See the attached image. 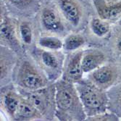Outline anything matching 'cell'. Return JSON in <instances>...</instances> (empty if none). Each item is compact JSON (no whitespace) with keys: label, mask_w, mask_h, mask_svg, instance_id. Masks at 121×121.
Wrapping results in <instances>:
<instances>
[{"label":"cell","mask_w":121,"mask_h":121,"mask_svg":"<svg viewBox=\"0 0 121 121\" xmlns=\"http://www.w3.org/2000/svg\"><path fill=\"white\" fill-rule=\"evenodd\" d=\"M41 120H43V117L39 109L33 104L28 98L23 95L13 120L29 121Z\"/></svg>","instance_id":"obj_14"},{"label":"cell","mask_w":121,"mask_h":121,"mask_svg":"<svg viewBox=\"0 0 121 121\" xmlns=\"http://www.w3.org/2000/svg\"><path fill=\"white\" fill-rule=\"evenodd\" d=\"M18 34L20 41L25 45H30L33 41V30L28 22H22L18 26Z\"/></svg>","instance_id":"obj_20"},{"label":"cell","mask_w":121,"mask_h":121,"mask_svg":"<svg viewBox=\"0 0 121 121\" xmlns=\"http://www.w3.org/2000/svg\"><path fill=\"white\" fill-rule=\"evenodd\" d=\"M31 54L50 82L57 81L62 76L65 56L60 50L34 47L31 49Z\"/></svg>","instance_id":"obj_4"},{"label":"cell","mask_w":121,"mask_h":121,"mask_svg":"<svg viewBox=\"0 0 121 121\" xmlns=\"http://www.w3.org/2000/svg\"><path fill=\"white\" fill-rule=\"evenodd\" d=\"M61 12L68 23L73 27H78L82 19V9L77 0H57Z\"/></svg>","instance_id":"obj_10"},{"label":"cell","mask_w":121,"mask_h":121,"mask_svg":"<svg viewBox=\"0 0 121 121\" xmlns=\"http://www.w3.org/2000/svg\"><path fill=\"white\" fill-rule=\"evenodd\" d=\"M120 120H121V117H120Z\"/></svg>","instance_id":"obj_25"},{"label":"cell","mask_w":121,"mask_h":121,"mask_svg":"<svg viewBox=\"0 0 121 121\" xmlns=\"http://www.w3.org/2000/svg\"><path fill=\"white\" fill-rule=\"evenodd\" d=\"M18 54L7 47L1 46V57H0V73H1V84L4 83V80L9 78L15 68L18 62Z\"/></svg>","instance_id":"obj_12"},{"label":"cell","mask_w":121,"mask_h":121,"mask_svg":"<svg viewBox=\"0 0 121 121\" xmlns=\"http://www.w3.org/2000/svg\"><path fill=\"white\" fill-rule=\"evenodd\" d=\"M20 40L13 20L1 13V46L7 47L20 54L23 50Z\"/></svg>","instance_id":"obj_8"},{"label":"cell","mask_w":121,"mask_h":121,"mask_svg":"<svg viewBox=\"0 0 121 121\" xmlns=\"http://www.w3.org/2000/svg\"><path fill=\"white\" fill-rule=\"evenodd\" d=\"M118 78V68L112 64H104L88 75V79L106 91L117 83Z\"/></svg>","instance_id":"obj_6"},{"label":"cell","mask_w":121,"mask_h":121,"mask_svg":"<svg viewBox=\"0 0 121 121\" xmlns=\"http://www.w3.org/2000/svg\"><path fill=\"white\" fill-rule=\"evenodd\" d=\"M14 69L13 78L18 89L26 91L38 90L50 84L47 76L42 70L27 60L17 63Z\"/></svg>","instance_id":"obj_3"},{"label":"cell","mask_w":121,"mask_h":121,"mask_svg":"<svg viewBox=\"0 0 121 121\" xmlns=\"http://www.w3.org/2000/svg\"><path fill=\"white\" fill-rule=\"evenodd\" d=\"M109 97L108 110L121 117V81L114 85L107 91Z\"/></svg>","instance_id":"obj_16"},{"label":"cell","mask_w":121,"mask_h":121,"mask_svg":"<svg viewBox=\"0 0 121 121\" xmlns=\"http://www.w3.org/2000/svg\"><path fill=\"white\" fill-rule=\"evenodd\" d=\"M12 5L20 9L34 8L37 4L36 0H7Z\"/></svg>","instance_id":"obj_22"},{"label":"cell","mask_w":121,"mask_h":121,"mask_svg":"<svg viewBox=\"0 0 121 121\" xmlns=\"http://www.w3.org/2000/svg\"><path fill=\"white\" fill-rule=\"evenodd\" d=\"M112 48L117 54L121 55V27L113 35Z\"/></svg>","instance_id":"obj_23"},{"label":"cell","mask_w":121,"mask_h":121,"mask_svg":"<svg viewBox=\"0 0 121 121\" xmlns=\"http://www.w3.org/2000/svg\"><path fill=\"white\" fill-rule=\"evenodd\" d=\"M85 43L84 37L79 34H71L65 37L63 41L64 51L71 53L79 50Z\"/></svg>","instance_id":"obj_17"},{"label":"cell","mask_w":121,"mask_h":121,"mask_svg":"<svg viewBox=\"0 0 121 121\" xmlns=\"http://www.w3.org/2000/svg\"><path fill=\"white\" fill-rule=\"evenodd\" d=\"M91 29L93 34L97 37L103 38L106 36L111 30L108 20L102 18H94L90 23Z\"/></svg>","instance_id":"obj_18"},{"label":"cell","mask_w":121,"mask_h":121,"mask_svg":"<svg viewBox=\"0 0 121 121\" xmlns=\"http://www.w3.org/2000/svg\"><path fill=\"white\" fill-rule=\"evenodd\" d=\"M23 95L12 84L2 86L1 89V108L13 120Z\"/></svg>","instance_id":"obj_9"},{"label":"cell","mask_w":121,"mask_h":121,"mask_svg":"<svg viewBox=\"0 0 121 121\" xmlns=\"http://www.w3.org/2000/svg\"><path fill=\"white\" fill-rule=\"evenodd\" d=\"M107 57L99 49H92L83 51L82 55V67L84 73H89L105 64Z\"/></svg>","instance_id":"obj_13"},{"label":"cell","mask_w":121,"mask_h":121,"mask_svg":"<svg viewBox=\"0 0 121 121\" xmlns=\"http://www.w3.org/2000/svg\"><path fill=\"white\" fill-rule=\"evenodd\" d=\"M87 117L105 112L109 108L107 91L101 89L89 79L75 84Z\"/></svg>","instance_id":"obj_2"},{"label":"cell","mask_w":121,"mask_h":121,"mask_svg":"<svg viewBox=\"0 0 121 121\" xmlns=\"http://www.w3.org/2000/svg\"><path fill=\"white\" fill-rule=\"evenodd\" d=\"M94 4L98 15L103 20H112L121 15V1L109 4L104 0H94Z\"/></svg>","instance_id":"obj_15"},{"label":"cell","mask_w":121,"mask_h":121,"mask_svg":"<svg viewBox=\"0 0 121 121\" xmlns=\"http://www.w3.org/2000/svg\"><path fill=\"white\" fill-rule=\"evenodd\" d=\"M120 117L114 112L107 111L101 114H98L91 117H87L86 120L89 121H117L120 120Z\"/></svg>","instance_id":"obj_21"},{"label":"cell","mask_w":121,"mask_h":121,"mask_svg":"<svg viewBox=\"0 0 121 121\" xmlns=\"http://www.w3.org/2000/svg\"><path fill=\"white\" fill-rule=\"evenodd\" d=\"M38 43L41 48L47 50L58 51L63 47V41L56 36H42L39 39Z\"/></svg>","instance_id":"obj_19"},{"label":"cell","mask_w":121,"mask_h":121,"mask_svg":"<svg viewBox=\"0 0 121 121\" xmlns=\"http://www.w3.org/2000/svg\"><path fill=\"white\" fill-rule=\"evenodd\" d=\"M117 25L120 26V27H121V16H120V17L119 18V20H118V21H117Z\"/></svg>","instance_id":"obj_24"},{"label":"cell","mask_w":121,"mask_h":121,"mask_svg":"<svg viewBox=\"0 0 121 121\" xmlns=\"http://www.w3.org/2000/svg\"><path fill=\"white\" fill-rule=\"evenodd\" d=\"M33 103L42 115L43 120H52L55 117V85L51 83L42 89L26 91L18 89Z\"/></svg>","instance_id":"obj_5"},{"label":"cell","mask_w":121,"mask_h":121,"mask_svg":"<svg viewBox=\"0 0 121 121\" xmlns=\"http://www.w3.org/2000/svg\"><path fill=\"white\" fill-rule=\"evenodd\" d=\"M83 52V50H77L65 56L62 79L74 84L83 79L84 74L81 61Z\"/></svg>","instance_id":"obj_7"},{"label":"cell","mask_w":121,"mask_h":121,"mask_svg":"<svg viewBox=\"0 0 121 121\" xmlns=\"http://www.w3.org/2000/svg\"><path fill=\"white\" fill-rule=\"evenodd\" d=\"M41 21L43 28L46 30L61 34L65 30V25L56 10L50 7H45L42 9Z\"/></svg>","instance_id":"obj_11"},{"label":"cell","mask_w":121,"mask_h":121,"mask_svg":"<svg viewBox=\"0 0 121 121\" xmlns=\"http://www.w3.org/2000/svg\"><path fill=\"white\" fill-rule=\"evenodd\" d=\"M55 85V117L60 121L86 120L87 115L74 83L62 78Z\"/></svg>","instance_id":"obj_1"}]
</instances>
